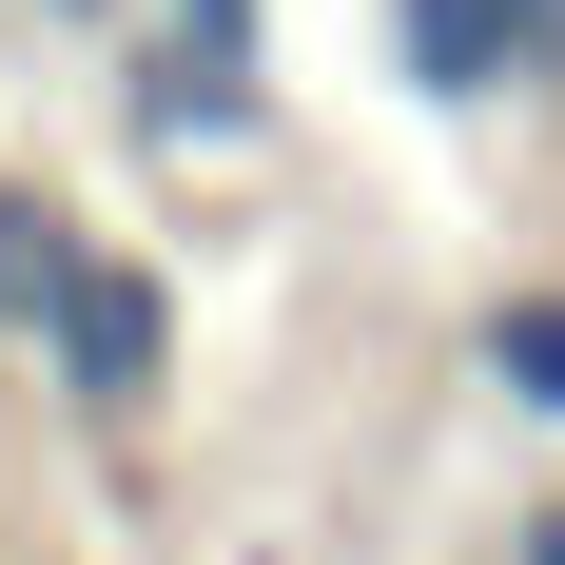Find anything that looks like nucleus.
<instances>
[{
    "instance_id": "3",
    "label": "nucleus",
    "mask_w": 565,
    "mask_h": 565,
    "mask_svg": "<svg viewBox=\"0 0 565 565\" xmlns=\"http://www.w3.org/2000/svg\"><path fill=\"white\" fill-rule=\"evenodd\" d=\"M391 40H409V78H429V98H526V78H508V0H391Z\"/></svg>"
},
{
    "instance_id": "5",
    "label": "nucleus",
    "mask_w": 565,
    "mask_h": 565,
    "mask_svg": "<svg viewBox=\"0 0 565 565\" xmlns=\"http://www.w3.org/2000/svg\"><path fill=\"white\" fill-rule=\"evenodd\" d=\"M58 20H117V0H58Z\"/></svg>"
},
{
    "instance_id": "4",
    "label": "nucleus",
    "mask_w": 565,
    "mask_h": 565,
    "mask_svg": "<svg viewBox=\"0 0 565 565\" xmlns=\"http://www.w3.org/2000/svg\"><path fill=\"white\" fill-rule=\"evenodd\" d=\"M508 565H565V508H526V546H508Z\"/></svg>"
},
{
    "instance_id": "1",
    "label": "nucleus",
    "mask_w": 565,
    "mask_h": 565,
    "mask_svg": "<svg viewBox=\"0 0 565 565\" xmlns=\"http://www.w3.org/2000/svg\"><path fill=\"white\" fill-rule=\"evenodd\" d=\"M40 332H58V371H78V409H157V371H175V292L137 274V254H78Z\"/></svg>"
},
{
    "instance_id": "2",
    "label": "nucleus",
    "mask_w": 565,
    "mask_h": 565,
    "mask_svg": "<svg viewBox=\"0 0 565 565\" xmlns=\"http://www.w3.org/2000/svg\"><path fill=\"white\" fill-rule=\"evenodd\" d=\"M468 371H488V409H526V429H565V274L488 292V312H468Z\"/></svg>"
}]
</instances>
